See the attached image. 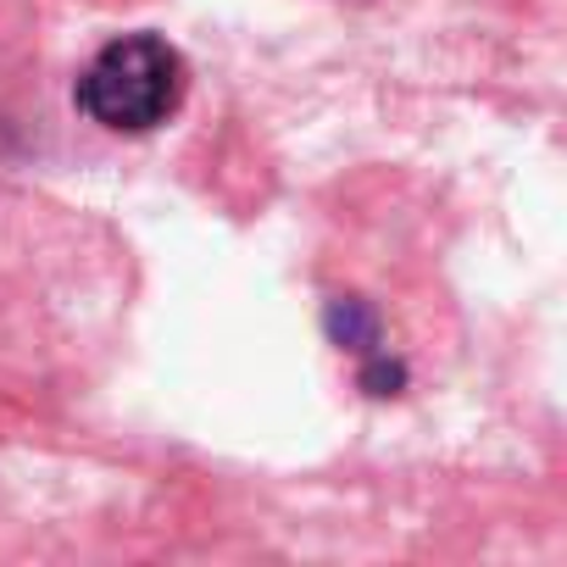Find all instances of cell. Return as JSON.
Listing matches in <instances>:
<instances>
[{
	"label": "cell",
	"instance_id": "1",
	"mask_svg": "<svg viewBox=\"0 0 567 567\" xmlns=\"http://www.w3.org/2000/svg\"><path fill=\"white\" fill-rule=\"evenodd\" d=\"M184 90H189V68L156 34H123L79 73V106L112 134H145L167 123Z\"/></svg>",
	"mask_w": 567,
	"mask_h": 567
}]
</instances>
